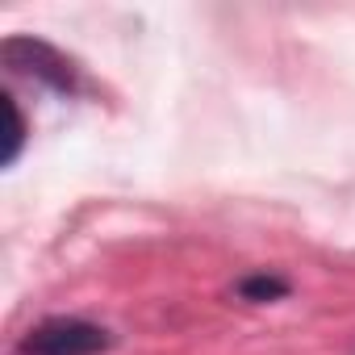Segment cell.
<instances>
[{
    "instance_id": "cell-1",
    "label": "cell",
    "mask_w": 355,
    "mask_h": 355,
    "mask_svg": "<svg viewBox=\"0 0 355 355\" xmlns=\"http://www.w3.org/2000/svg\"><path fill=\"white\" fill-rule=\"evenodd\" d=\"M109 330L84 318H51L21 338V355H101L109 351Z\"/></svg>"
},
{
    "instance_id": "cell-3",
    "label": "cell",
    "mask_w": 355,
    "mask_h": 355,
    "mask_svg": "<svg viewBox=\"0 0 355 355\" xmlns=\"http://www.w3.org/2000/svg\"><path fill=\"white\" fill-rule=\"evenodd\" d=\"M239 293H243V297H251V301H272V297H284V293H288V284H284L280 276H251V280H243V284H239Z\"/></svg>"
},
{
    "instance_id": "cell-2",
    "label": "cell",
    "mask_w": 355,
    "mask_h": 355,
    "mask_svg": "<svg viewBox=\"0 0 355 355\" xmlns=\"http://www.w3.org/2000/svg\"><path fill=\"white\" fill-rule=\"evenodd\" d=\"M0 55H5V63H9L13 71H21V76H30V80H42V84L59 88V92H71V88H76L71 63H67L55 46H46V42H38V38H9Z\"/></svg>"
}]
</instances>
